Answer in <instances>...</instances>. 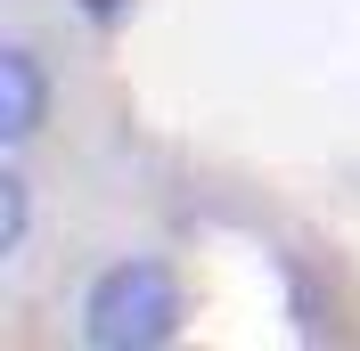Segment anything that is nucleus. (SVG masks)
Here are the masks:
<instances>
[{
  "label": "nucleus",
  "instance_id": "1",
  "mask_svg": "<svg viewBox=\"0 0 360 351\" xmlns=\"http://www.w3.org/2000/svg\"><path fill=\"white\" fill-rule=\"evenodd\" d=\"M172 327H180V286L164 262L139 253V262L98 270V286L82 303V335L98 351H156V343H172Z\"/></svg>",
  "mask_w": 360,
  "mask_h": 351
},
{
  "label": "nucleus",
  "instance_id": "2",
  "mask_svg": "<svg viewBox=\"0 0 360 351\" xmlns=\"http://www.w3.org/2000/svg\"><path fill=\"white\" fill-rule=\"evenodd\" d=\"M41 107H49V82H41V58L33 49H0V139L25 147V139L41 131Z\"/></svg>",
  "mask_w": 360,
  "mask_h": 351
},
{
  "label": "nucleus",
  "instance_id": "3",
  "mask_svg": "<svg viewBox=\"0 0 360 351\" xmlns=\"http://www.w3.org/2000/svg\"><path fill=\"white\" fill-rule=\"evenodd\" d=\"M25 245V180L17 172H0V262Z\"/></svg>",
  "mask_w": 360,
  "mask_h": 351
},
{
  "label": "nucleus",
  "instance_id": "4",
  "mask_svg": "<svg viewBox=\"0 0 360 351\" xmlns=\"http://www.w3.org/2000/svg\"><path fill=\"white\" fill-rule=\"evenodd\" d=\"M123 8H131V0H82V17H98V25H115Z\"/></svg>",
  "mask_w": 360,
  "mask_h": 351
}]
</instances>
